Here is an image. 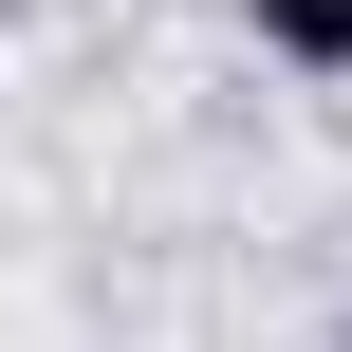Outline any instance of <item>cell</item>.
<instances>
[{
  "instance_id": "6da1fadb",
  "label": "cell",
  "mask_w": 352,
  "mask_h": 352,
  "mask_svg": "<svg viewBox=\"0 0 352 352\" xmlns=\"http://www.w3.org/2000/svg\"><path fill=\"white\" fill-rule=\"evenodd\" d=\"M278 74H352V0H241Z\"/></svg>"
},
{
  "instance_id": "7a4b0ae2",
  "label": "cell",
  "mask_w": 352,
  "mask_h": 352,
  "mask_svg": "<svg viewBox=\"0 0 352 352\" xmlns=\"http://www.w3.org/2000/svg\"><path fill=\"white\" fill-rule=\"evenodd\" d=\"M334 352H352V316H334Z\"/></svg>"
}]
</instances>
